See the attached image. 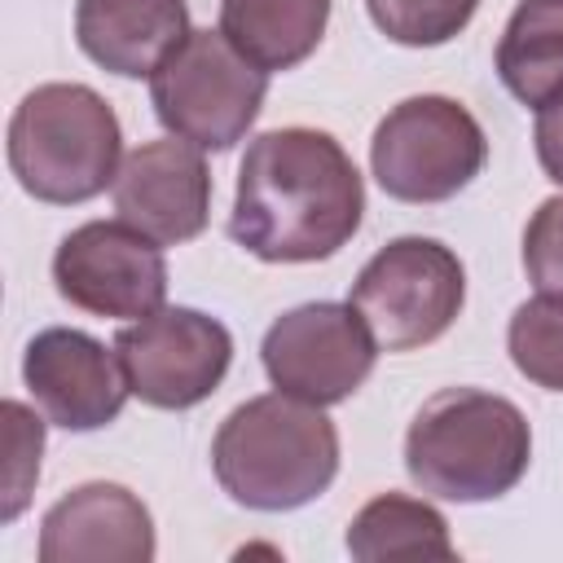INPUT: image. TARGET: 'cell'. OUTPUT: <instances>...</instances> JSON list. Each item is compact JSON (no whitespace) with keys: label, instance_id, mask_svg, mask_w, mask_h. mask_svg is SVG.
<instances>
[{"label":"cell","instance_id":"obj_14","mask_svg":"<svg viewBox=\"0 0 563 563\" xmlns=\"http://www.w3.org/2000/svg\"><path fill=\"white\" fill-rule=\"evenodd\" d=\"M189 35L185 0H79L75 40L101 70L141 79L154 75L167 53Z\"/></svg>","mask_w":563,"mask_h":563},{"label":"cell","instance_id":"obj_15","mask_svg":"<svg viewBox=\"0 0 563 563\" xmlns=\"http://www.w3.org/2000/svg\"><path fill=\"white\" fill-rule=\"evenodd\" d=\"M330 0H220L224 40L260 70H290L317 53Z\"/></svg>","mask_w":563,"mask_h":563},{"label":"cell","instance_id":"obj_11","mask_svg":"<svg viewBox=\"0 0 563 563\" xmlns=\"http://www.w3.org/2000/svg\"><path fill=\"white\" fill-rule=\"evenodd\" d=\"M22 383L35 409L62 431L110 427L132 396L114 347L106 352V343L70 325H48L26 343Z\"/></svg>","mask_w":563,"mask_h":563},{"label":"cell","instance_id":"obj_22","mask_svg":"<svg viewBox=\"0 0 563 563\" xmlns=\"http://www.w3.org/2000/svg\"><path fill=\"white\" fill-rule=\"evenodd\" d=\"M532 141H537V163H541V172H545L554 185H563V92L537 110Z\"/></svg>","mask_w":563,"mask_h":563},{"label":"cell","instance_id":"obj_1","mask_svg":"<svg viewBox=\"0 0 563 563\" xmlns=\"http://www.w3.org/2000/svg\"><path fill=\"white\" fill-rule=\"evenodd\" d=\"M365 216V185L347 150L317 128L260 132L238 167L229 238L264 264L330 260Z\"/></svg>","mask_w":563,"mask_h":563},{"label":"cell","instance_id":"obj_16","mask_svg":"<svg viewBox=\"0 0 563 563\" xmlns=\"http://www.w3.org/2000/svg\"><path fill=\"white\" fill-rule=\"evenodd\" d=\"M497 75L510 97L541 110L563 92V0H519L501 40Z\"/></svg>","mask_w":563,"mask_h":563},{"label":"cell","instance_id":"obj_7","mask_svg":"<svg viewBox=\"0 0 563 563\" xmlns=\"http://www.w3.org/2000/svg\"><path fill=\"white\" fill-rule=\"evenodd\" d=\"M383 352L435 343L466 303V268L435 238H396L369 255L347 299Z\"/></svg>","mask_w":563,"mask_h":563},{"label":"cell","instance_id":"obj_2","mask_svg":"<svg viewBox=\"0 0 563 563\" xmlns=\"http://www.w3.org/2000/svg\"><path fill=\"white\" fill-rule=\"evenodd\" d=\"M211 471L246 510H299L334 484L339 431L321 405L286 391L251 396L220 422L211 440Z\"/></svg>","mask_w":563,"mask_h":563},{"label":"cell","instance_id":"obj_3","mask_svg":"<svg viewBox=\"0 0 563 563\" xmlns=\"http://www.w3.org/2000/svg\"><path fill=\"white\" fill-rule=\"evenodd\" d=\"M532 462V427L523 409L497 391L444 387L405 431L409 479L440 501L506 497Z\"/></svg>","mask_w":563,"mask_h":563},{"label":"cell","instance_id":"obj_5","mask_svg":"<svg viewBox=\"0 0 563 563\" xmlns=\"http://www.w3.org/2000/svg\"><path fill=\"white\" fill-rule=\"evenodd\" d=\"M268 97V70L242 57L224 31H189L167 62L150 75V101L158 123L198 145V150H233L251 123L260 119Z\"/></svg>","mask_w":563,"mask_h":563},{"label":"cell","instance_id":"obj_12","mask_svg":"<svg viewBox=\"0 0 563 563\" xmlns=\"http://www.w3.org/2000/svg\"><path fill=\"white\" fill-rule=\"evenodd\" d=\"M110 198L119 220H128L158 246H180L207 229L211 172L202 150L180 136L141 141L136 150L123 154Z\"/></svg>","mask_w":563,"mask_h":563},{"label":"cell","instance_id":"obj_20","mask_svg":"<svg viewBox=\"0 0 563 563\" xmlns=\"http://www.w3.org/2000/svg\"><path fill=\"white\" fill-rule=\"evenodd\" d=\"M4 444H9V462H4V493H0V519L13 523L26 501L31 488L40 479V453H44V422L35 409H26L22 400H4Z\"/></svg>","mask_w":563,"mask_h":563},{"label":"cell","instance_id":"obj_21","mask_svg":"<svg viewBox=\"0 0 563 563\" xmlns=\"http://www.w3.org/2000/svg\"><path fill=\"white\" fill-rule=\"evenodd\" d=\"M523 268L537 290L563 295V194L532 211L523 229Z\"/></svg>","mask_w":563,"mask_h":563},{"label":"cell","instance_id":"obj_9","mask_svg":"<svg viewBox=\"0 0 563 563\" xmlns=\"http://www.w3.org/2000/svg\"><path fill=\"white\" fill-rule=\"evenodd\" d=\"M53 286L88 317L141 321L167 299V260L128 220H88L57 242Z\"/></svg>","mask_w":563,"mask_h":563},{"label":"cell","instance_id":"obj_6","mask_svg":"<svg viewBox=\"0 0 563 563\" xmlns=\"http://www.w3.org/2000/svg\"><path fill=\"white\" fill-rule=\"evenodd\" d=\"M488 158L479 119L440 92L405 97L391 106L369 141V172L396 202H449Z\"/></svg>","mask_w":563,"mask_h":563},{"label":"cell","instance_id":"obj_18","mask_svg":"<svg viewBox=\"0 0 563 563\" xmlns=\"http://www.w3.org/2000/svg\"><path fill=\"white\" fill-rule=\"evenodd\" d=\"M506 347L528 383L563 391V295L541 290L537 299L519 303L506 325Z\"/></svg>","mask_w":563,"mask_h":563},{"label":"cell","instance_id":"obj_19","mask_svg":"<svg viewBox=\"0 0 563 563\" xmlns=\"http://www.w3.org/2000/svg\"><path fill=\"white\" fill-rule=\"evenodd\" d=\"M374 26L405 48H435L462 35L479 0H365Z\"/></svg>","mask_w":563,"mask_h":563},{"label":"cell","instance_id":"obj_17","mask_svg":"<svg viewBox=\"0 0 563 563\" xmlns=\"http://www.w3.org/2000/svg\"><path fill=\"white\" fill-rule=\"evenodd\" d=\"M347 554L361 563H383V559H453L457 545L449 541V523L435 506L405 497V493H383L356 510L347 523Z\"/></svg>","mask_w":563,"mask_h":563},{"label":"cell","instance_id":"obj_8","mask_svg":"<svg viewBox=\"0 0 563 563\" xmlns=\"http://www.w3.org/2000/svg\"><path fill=\"white\" fill-rule=\"evenodd\" d=\"M378 352L383 347L374 343L361 312L352 303H330V299L282 312L260 343L268 383L321 409L347 400L374 374Z\"/></svg>","mask_w":563,"mask_h":563},{"label":"cell","instance_id":"obj_10","mask_svg":"<svg viewBox=\"0 0 563 563\" xmlns=\"http://www.w3.org/2000/svg\"><path fill=\"white\" fill-rule=\"evenodd\" d=\"M114 356L136 400L154 409H194L224 383L233 334L198 308H158L114 334Z\"/></svg>","mask_w":563,"mask_h":563},{"label":"cell","instance_id":"obj_4","mask_svg":"<svg viewBox=\"0 0 563 563\" xmlns=\"http://www.w3.org/2000/svg\"><path fill=\"white\" fill-rule=\"evenodd\" d=\"M123 132L101 92L88 84H40L9 119V172L48 207L97 198L119 176Z\"/></svg>","mask_w":563,"mask_h":563},{"label":"cell","instance_id":"obj_13","mask_svg":"<svg viewBox=\"0 0 563 563\" xmlns=\"http://www.w3.org/2000/svg\"><path fill=\"white\" fill-rule=\"evenodd\" d=\"M154 519L123 484H79L40 519V563H150Z\"/></svg>","mask_w":563,"mask_h":563}]
</instances>
